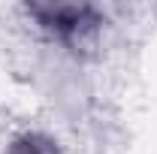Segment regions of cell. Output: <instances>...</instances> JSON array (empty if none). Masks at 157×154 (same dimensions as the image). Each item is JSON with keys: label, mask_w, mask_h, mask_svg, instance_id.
<instances>
[{"label": "cell", "mask_w": 157, "mask_h": 154, "mask_svg": "<svg viewBox=\"0 0 157 154\" xmlns=\"http://www.w3.org/2000/svg\"><path fill=\"white\" fill-rule=\"evenodd\" d=\"M39 15V21L45 27H52L60 37H76L82 30L94 27V12L88 6H45V9H33Z\"/></svg>", "instance_id": "1"}, {"label": "cell", "mask_w": 157, "mask_h": 154, "mask_svg": "<svg viewBox=\"0 0 157 154\" xmlns=\"http://www.w3.org/2000/svg\"><path fill=\"white\" fill-rule=\"evenodd\" d=\"M9 154H58L55 145L42 136H21L18 142L9 148Z\"/></svg>", "instance_id": "2"}]
</instances>
